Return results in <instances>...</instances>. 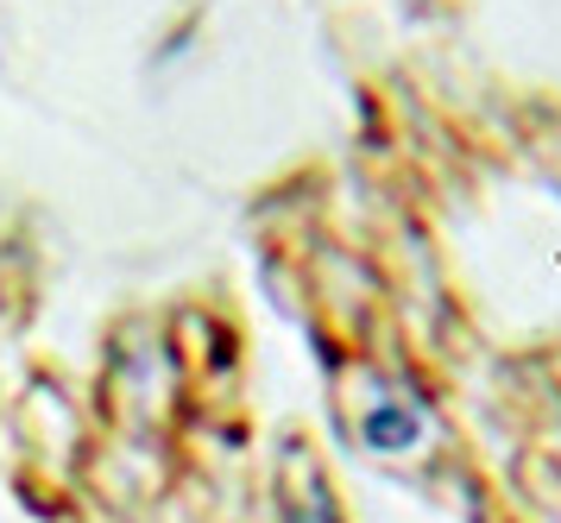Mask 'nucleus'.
I'll use <instances>...</instances> for the list:
<instances>
[{
    "label": "nucleus",
    "mask_w": 561,
    "mask_h": 523,
    "mask_svg": "<svg viewBox=\"0 0 561 523\" xmlns=\"http://www.w3.org/2000/svg\"><path fill=\"white\" fill-rule=\"evenodd\" d=\"M416 435H423V417H416L410 403H373L366 423H359V442L379 448V454H410Z\"/></svg>",
    "instance_id": "f257e3e1"
}]
</instances>
